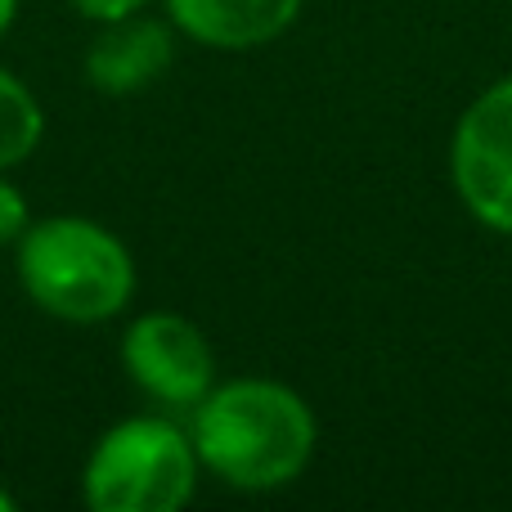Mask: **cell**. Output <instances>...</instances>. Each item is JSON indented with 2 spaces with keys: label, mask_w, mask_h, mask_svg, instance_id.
Masks as SVG:
<instances>
[{
  "label": "cell",
  "mask_w": 512,
  "mask_h": 512,
  "mask_svg": "<svg viewBox=\"0 0 512 512\" xmlns=\"http://www.w3.org/2000/svg\"><path fill=\"white\" fill-rule=\"evenodd\" d=\"M45 135V108L23 77L0 68V171L18 167L36 153Z\"/></svg>",
  "instance_id": "8"
},
{
  "label": "cell",
  "mask_w": 512,
  "mask_h": 512,
  "mask_svg": "<svg viewBox=\"0 0 512 512\" xmlns=\"http://www.w3.org/2000/svg\"><path fill=\"white\" fill-rule=\"evenodd\" d=\"M14 18H18V0H0V36L14 27Z\"/></svg>",
  "instance_id": "11"
},
{
  "label": "cell",
  "mask_w": 512,
  "mask_h": 512,
  "mask_svg": "<svg viewBox=\"0 0 512 512\" xmlns=\"http://www.w3.org/2000/svg\"><path fill=\"white\" fill-rule=\"evenodd\" d=\"M14 508H18V499H14V495H9V490H5V486H0V512H14Z\"/></svg>",
  "instance_id": "12"
},
{
  "label": "cell",
  "mask_w": 512,
  "mask_h": 512,
  "mask_svg": "<svg viewBox=\"0 0 512 512\" xmlns=\"http://www.w3.org/2000/svg\"><path fill=\"white\" fill-rule=\"evenodd\" d=\"M171 27L207 50H261L301 14V0H167Z\"/></svg>",
  "instance_id": "7"
},
{
  "label": "cell",
  "mask_w": 512,
  "mask_h": 512,
  "mask_svg": "<svg viewBox=\"0 0 512 512\" xmlns=\"http://www.w3.org/2000/svg\"><path fill=\"white\" fill-rule=\"evenodd\" d=\"M68 5L81 9L86 18H95V23H113V18H126V14L149 9V0H68Z\"/></svg>",
  "instance_id": "10"
},
{
  "label": "cell",
  "mask_w": 512,
  "mask_h": 512,
  "mask_svg": "<svg viewBox=\"0 0 512 512\" xmlns=\"http://www.w3.org/2000/svg\"><path fill=\"white\" fill-rule=\"evenodd\" d=\"M450 180L472 221L512 239V72L459 113L450 135Z\"/></svg>",
  "instance_id": "4"
},
{
  "label": "cell",
  "mask_w": 512,
  "mask_h": 512,
  "mask_svg": "<svg viewBox=\"0 0 512 512\" xmlns=\"http://www.w3.org/2000/svg\"><path fill=\"white\" fill-rule=\"evenodd\" d=\"M198 463L189 427L162 414L113 423L86 454L81 499L95 512H176L194 499Z\"/></svg>",
  "instance_id": "3"
},
{
  "label": "cell",
  "mask_w": 512,
  "mask_h": 512,
  "mask_svg": "<svg viewBox=\"0 0 512 512\" xmlns=\"http://www.w3.org/2000/svg\"><path fill=\"white\" fill-rule=\"evenodd\" d=\"M176 59V36L167 23L140 14L113 18L99 27V36L86 45V81L108 99H126L158 86Z\"/></svg>",
  "instance_id": "6"
},
{
  "label": "cell",
  "mask_w": 512,
  "mask_h": 512,
  "mask_svg": "<svg viewBox=\"0 0 512 512\" xmlns=\"http://www.w3.org/2000/svg\"><path fill=\"white\" fill-rule=\"evenodd\" d=\"M315 414L306 396L274 378H225L189 409V441L225 486L270 495L315 459Z\"/></svg>",
  "instance_id": "1"
},
{
  "label": "cell",
  "mask_w": 512,
  "mask_h": 512,
  "mask_svg": "<svg viewBox=\"0 0 512 512\" xmlns=\"http://www.w3.org/2000/svg\"><path fill=\"white\" fill-rule=\"evenodd\" d=\"M122 369L135 391L162 409H189L216 387V351L194 319L176 310H149L122 333Z\"/></svg>",
  "instance_id": "5"
},
{
  "label": "cell",
  "mask_w": 512,
  "mask_h": 512,
  "mask_svg": "<svg viewBox=\"0 0 512 512\" xmlns=\"http://www.w3.org/2000/svg\"><path fill=\"white\" fill-rule=\"evenodd\" d=\"M27 301L63 324H108L135 297V261L108 225L90 216H41L14 243Z\"/></svg>",
  "instance_id": "2"
},
{
  "label": "cell",
  "mask_w": 512,
  "mask_h": 512,
  "mask_svg": "<svg viewBox=\"0 0 512 512\" xmlns=\"http://www.w3.org/2000/svg\"><path fill=\"white\" fill-rule=\"evenodd\" d=\"M27 225H32V207H27L23 189L0 171V248H14Z\"/></svg>",
  "instance_id": "9"
}]
</instances>
